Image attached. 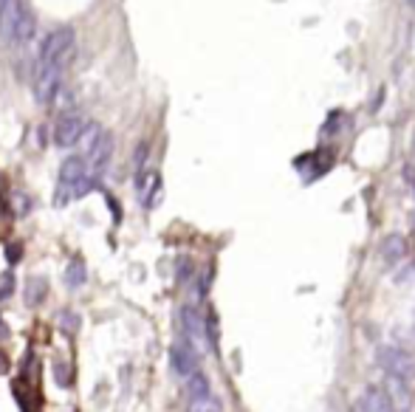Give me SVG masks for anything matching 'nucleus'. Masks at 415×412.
I'll use <instances>...</instances> for the list:
<instances>
[{
	"mask_svg": "<svg viewBox=\"0 0 415 412\" xmlns=\"http://www.w3.org/2000/svg\"><path fill=\"white\" fill-rule=\"evenodd\" d=\"M76 54V34L71 25H59L54 28L45 40H42V48H40V62L51 65V68H68L71 59Z\"/></svg>",
	"mask_w": 415,
	"mask_h": 412,
	"instance_id": "nucleus-1",
	"label": "nucleus"
},
{
	"mask_svg": "<svg viewBox=\"0 0 415 412\" xmlns=\"http://www.w3.org/2000/svg\"><path fill=\"white\" fill-rule=\"evenodd\" d=\"M88 176V161L85 156H71L62 161L59 167V184H57V195H54V204L65 206L76 198V187L79 181Z\"/></svg>",
	"mask_w": 415,
	"mask_h": 412,
	"instance_id": "nucleus-2",
	"label": "nucleus"
},
{
	"mask_svg": "<svg viewBox=\"0 0 415 412\" xmlns=\"http://www.w3.org/2000/svg\"><path fill=\"white\" fill-rule=\"evenodd\" d=\"M181 336H184L198 353H204L209 348L207 319H204L193 305H184V308H181Z\"/></svg>",
	"mask_w": 415,
	"mask_h": 412,
	"instance_id": "nucleus-3",
	"label": "nucleus"
},
{
	"mask_svg": "<svg viewBox=\"0 0 415 412\" xmlns=\"http://www.w3.org/2000/svg\"><path fill=\"white\" fill-rule=\"evenodd\" d=\"M198 362H201V353L184 336L173 342V348H170V365H173V373L178 379H190L195 370H201Z\"/></svg>",
	"mask_w": 415,
	"mask_h": 412,
	"instance_id": "nucleus-4",
	"label": "nucleus"
},
{
	"mask_svg": "<svg viewBox=\"0 0 415 412\" xmlns=\"http://www.w3.org/2000/svg\"><path fill=\"white\" fill-rule=\"evenodd\" d=\"M379 365L387 376H399L404 382L415 376V359L402 348H379Z\"/></svg>",
	"mask_w": 415,
	"mask_h": 412,
	"instance_id": "nucleus-5",
	"label": "nucleus"
},
{
	"mask_svg": "<svg viewBox=\"0 0 415 412\" xmlns=\"http://www.w3.org/2000/svg\"><path fill=\"white\" fill-rule=\"evenodd\" d=\"M59 74H62L59 68H51V65H45V62L37 65V76H34V99H37L40 105H54L57 91H59V85H62V76H59Z\"/></svg>",
	"mask_w": 415,
	"mask_h": 412,
	"instance_id": "nucleus-6",
	"label": "nucleus"
},
{
	"mask_svg": "<svg viewBox=\"0 0 415 412\" xmlns=\"http://www.w3.org/2000/svg\"><path fill=\"white\" fill-rule=\"evenodd\" d=\"M85 127H88V122H85L82 113H62L59 122H57V127H54V144L57 147H74V144H79L82 136H85Z\"/></svg>",
	"mask_w": 415,
	"mask_h": 412,
	"instance_id": "nucleus-7",
	"label": "nucleus"
},
{
	"mask_svg": "<svg viewBox=\"0 0 415 412\" xmlns=\"http://www.w3.org/2000/svg\"><path fill=\"white\" fill-rule=\"evenodd\" d=\"M294 167L305 176V181H314L319 176H325L331 167H334V150H314V153H305L302 159L294 161Z\"/></svg>",
	"mask_w": 415,
	"mask_h": 412,
	"instance_id": "nucleus-8",
	"label": "nucleus"
},
{
	"mask_svg": "<svg viewBox=\"0 0 415 412\" xmlns=\"http://www.w3.org/2000/svg\"><path fill=\"white\" fill-rule=\"evenodd\" d=\"M110 159H113V136H110V133H102V139L96 142V147L85 156V161H88V173L99 181V176L108 170Z\"/></svg>",
	"mask_w": 415,
	"mask_h": 412,
	"instance_id": "nucleus-9",
	"label": "nucleus"
},
{
	"mask_svg": "<svg viewBox=\"0 0 415 412\" xmlns=\"http://www.w3.org/2000/svg\"><path fill=\"white\" fill-rule=\"evenodd\" d=\"M23 0H6L0 6V37L3 40H14L17 34V23H20V14H23Z\"/></svg>",
	"mask_w": 415,
	"mask_h": 412,
	"instance_id": "nucleus-10",
	"label": "nucleus"
},
{
	"mask_svg": "<svg viewBox=\"0 0 415 412\" xmlns=\"http://www.w3.org/2000/svg\"><path fill=\"white\" fill-rule=\"evenodd\" d=\"M385 390H387V396H390V401H393L396 410L410 412V407H413V396H410L404 379H399V376H387V379H385Z\"/></svg>",
	"mask_w": 415,
	"mask_h": 412,
	"instance_id": "nucleus-11",
	"label": "nucleus"
},
{
	"mask_svg": "<svg viewBox=\"0 0 415 412\" xmlns=\"http://www.w3.org/2000/svg\"><path fill=\"white\" fill-rule=\"evenodd\" d=\"M362 401H365L368 412H399L393 407L387 390H382V387H368L365 396H362Z\"/></svg>",
	"mask_w": 415,
	"mask_h": 412,
	"instance_id": "nucleus-12",
	"label": "nucleus"
},
{
	"mask_svg": "<svg viewBox=\"0 0 415 412\" xmlns=\"http://www.w3.org/2000/svg\"><path fill=\"white\" fill-rule=\"evenodd\" d=\"M404 254H407V240H404L402 234L385 237V243H382V257H385L390 265L399 263V260H404Z\"/></svg>",
	"mask_w": 415,
	"mask_h": 412,
	"instance_id": "nucleus-13",
	"label": "nucleus"
},
{
	"mask_svg": "<svg viewBox=\"0 0 415 412\" xmlns=\"http://www.w3.org/2000/svg\"><path fill=\"white\" fill-rule=\"evenodd\" d=\"M34 31H37L34 14H31L28 6H23V14H20V23H17V34H14V40H17L20 45H28V42L34 40Z\"/></svg>",
	"mask_w": 415,
	"mask_h": 412,
	"instance_id": "nucleus-14",
	"label": "nucleus"
},
{
	"mask_svg": "<svg viewBox=\"0 0 415 412\" xmlns=\"http://www.w3.org/2000/svg\"><path fill=\"white\" fill-rule=\"evenodd\" d=\"M45 294H48V280L45 277H28V282H25V305H40L42 299H45Z\"/></svg>",
	"mask_w": 415,
	"mask_h": 412,
	"instance_id": "nucleus-15",
	"label": "nucleus"
},
{
	"mask_svg": "<svg viewBox=\"0 0 415 412\" xmlns=\"http://www.w3.org/2000/svg\"><path fill=\"white\" fill-rule=\"evenodd\" d=\"M85 280H88V268H85V263L79 257H74L68 263V268H65V285L68 288H79V285H85Z\"/></svg>",
	"mask_w": 415,
	"mask_h": 412,
	"instance_id": "nucleus-16",
	"label": "nucleus"
},
{
	"mask_svg": "<svg viewBox=\"0 0 415 412\" xmlns=\"http://www.w3.org/2000/svg\"><path fill=\"white\" fill-rule=\"evenodd\" d=\"M187 393H190V399H201V396H209V393H212L209 379L201 370H195V373L187 379Z\"/></svg>",
	"mask_w": 415,
	"mask_h": 412,
	"instance_id": "nucleus-17",
	"label": "nucleus"
},
{
	"mask_svg": "<svg viewBox=\"0 0 415 412\" xmlns=\"http://www.w3.org/2000/svg\"><path fill=\"white\" fill-rule=\"evenodd\" d=\"M102 133H105V130H102V127H99L96 122H88V127H85V136H82V142H79V144H82V153H85V156H88V153H91V150L96 147V142L102 139Z\"/></svg>",
	"mask_w": 415,
	"mask_h": 412,
	"instance_id": "nucleus-18",
	"label": "nucleus"
},
{
	"mask_svg": "<svg viewBox=\"0 0 415 412\" xmlns=\"http://www.w3.org/2000/svg\"><path fill=\"white\" fill-rule=\"evenodd\" d=\"M190 412H223V407L209 393V396H201V399H190Z\"/></svg>",
	"mask_w": 415,
	"mask_h": 412,
	"instance_id": "nucleus-19",
	"label": "nucleus"
},
{
	"mask_svg": "<svg viewBox=\"0 0 415 412\" xmlns=\"http://www.w3.org/2000/svg\"><path fill=\"white\" fill-rule=\"evenodd\" d=\"M57 322H59V331H65L68 336H74V333L79 331V316H76L74 311H59Z\"/></svg>",
	"mask_w": 415,
	"mask_h": 412,
	"instance_id": "nucleus-20",
	"label": "nucleus"
},
{
	"mask_svg": "<svg viewBox=\"0 0 415 412\" xmlns=\"http://www.w3.org/2000/svg\"><path fill=\"white\" fill-rule=\"evenodd\" d=\"M339 122H348V116H345L342 110H334V113L328 116V122L322 125V136H336V133H339Z\"/></svg>",
	"mask_w": 415,
	"mask_h": 412,
	"instance_id": "nucleus-21",
	"label": "nucleus"
},
{
	"mask_svg": "<svg viewBox=\"0 0 415 412\" xmlns=\"http://www.w3.org/2000/svg\"><path fill=\"white\" fill-rule=\"evenodd\" d=\"M54 379H57V384H59V387H71V382H74V376H71V367L59 362V365L54 367Z\"/></svg>",
	"mask_w": 415,
	"mask_h": 412,
	"instance_id": "nucleus-22",
	"label": "nucleus"
},
{
	"mask_svg": "<svg viewBox=\"0 0 415 412\" xmlns=\"http://www.w3.org/2000/svg\"><path fill=\"white\" fill-rule=\"evenodd\" d=\"M11 291H14V277H11V271H3L0 274V299L11 297Z\"/></svg>",
	"mask_w": 415,
	"mask_h": 412,
	"instance_id": "nucleus-23",
	"label": "nucleus"
},
{
	"mask_svg": "<svg viewBox=\"0 0 415 412\" xmlns=\"http://www.w3.org/2000/svg\"><path fill=\"white\" fill-rule=\"evenodd\" d=\"M190 274H193V263H190L187 257H181V260H178V280H181V282H187V277H190Z\"/></svg>",
	"mask_w": 415,
	"mask_h": 412,
	"instance_id": "nucleus-24",
	"label": "nucleus"
},
{
	"mask_svg": "<svg viewBox=\"0 0 415 412\" xmlns=\"http://www.w3.org/2000/svg\"><path fill=\"white\" fill-rule=\"evenodd\" d=\"M20 254H23V248H20V246H14V243L6 248V260H8L11 265H14V263H20Z\"/></svg>",
	"mask_w": 415,
	"mask_h": 412,
	"instance_id": "nucleus-25",
	"label": "nucleus"
},
{
	"mask_svg": "<svg viewBox=\"0 0 415 412\" xmlns=\"http://www.w3.org/2000/svg\"><path fill=\"white\" fill-rule=\"evenodd\" d=\"M8 339V328H6V322L0 319V342H6Z\"/></svg>",
	"mask_w": 415,
	"mask_h": 412,
	"instance_id": "nucleus-26",
	"label": "nucleus"
},
{
	"mask_svg": "<svg viewBox=\"0 0 415 412\" xmlns=\"http://www.w3.org/2000/svg\"><path fill=\"white\" fill-rule=\"evenodd\" d=\"M351 412H368V407H365V401H356V404H353V410Z\"/></svg>",
	"mask_w": 415,
	"mask_h": 412,
	"instance_id": "nucleus-27",
	"label": "nucleus"
},
{
	"mask_svg": "<svg viewBox=\"0 0 415 412\" xmlns=\"http://www.w3.org/2000/svg\"><path fill=\"white\" fill-rule=\"evenodd\" d=\"M6 367H8V362H6V356H3V353H0V373H3V370H6Z\"/></svg>",
	"mask_w": 415,
	"mask_h": 412,
	"instance_id": "nucleus-28",
	"label": "nucleus"
},
{
	"mask_svg": "<svg viewBox=\"0 0 415 412\" xmlns=\"http://www.w3.org/2000/svg\"><path fill=\"white\" fill-rule=\"evenodd\" d=\"M413 153H415V139H413Z\"/></svg>",
	"mask_w": 415,
	"mask_h": 412,
	"instance_id": "nucleus-29",
	"label": "nucleus"
},
{
	"mask_svg": "<svg viewBox=\"0 0 415 412\" xmlns=\"http://www.w3.org/2000/svg\"><path fill=\"white\" fill-rule=\"evenodd\" d=\"M410 3H413V8H415V0H410Z\"/></svg>",
	"mask_w": 415,
	"mask_h": 412,
	"instance_id": "nucleus-30",
	"label": "nucleus"
},
{
	"mask_svg": "<svg viewBox=\"0 0 415 412\" xmlns=\"http://www.w3.org/2000/svg\"><path fill=\"white\" fill-rule=\"evenodd\" d=\"M3 3H6V0H0V6H3Z\"/></svg>",
	"mask_w": 415,
	"mask_h": 412,
	"instance_id": "nucleus-31",
	"label": "nucleus"
}]
</instances>
